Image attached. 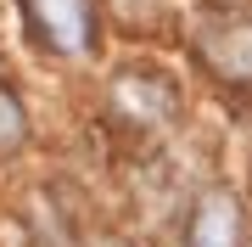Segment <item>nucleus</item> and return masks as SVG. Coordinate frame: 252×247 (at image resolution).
Instances as JSON below:
<instances>
[{
	"instance_id": "nucleus-1",
	"label": "nucleus",
	"mask_w": 252,
	"mask_h": 247,
	"mask_svg": "<svg viewBox=\"0 0 252 247\" xmlns=\"http://www.w3.org/2000/svg\"><path fill=\"white\" fill-rule=\"evenodd\" d=\"M34 34L56 56H90L95 45V0H28Z\"/></svg>"
},
{
	"instance_id": "nucleus-2",
	"label": "nucleus",
	"mask_w": 252,
	"mask_h": 247,
	"mask_svg": "<svg viewBox=\"0 0 252 247\" xmlns=\"http://www.w3.org/2000/svg\"><path fill=\"white\" fill-rule=\"evenodd\" d=\"M247 225H241V202L230 191H207L196 208H190V236L185 247H241Z\"/></svg>"
},
{
	"instance_id": "nucleus-3",
	"label": "nucleus",
	"mask_w": 252,
	"mask_h": 247,
	"mask_svg": "<svg viewBox=\"0 0 252 247\" xmlns=\"http://www.w3.org/2000/svg\"><path fill=\"white\" fill-rule=\"evenodd\" d=\"M202 51L213 56L224 73L252 79V23H219V28H202Z\"/></svg>"
},
{
	"instance_id": "nucleus-4",
	"label": "nucleus",
	"mask_w": 252,
	"mask_h": 247,
	"mask_svg": "<svg viewBox=\"0 0 252 247\" xmlns=\"http://www.w3.org/2000/svg\"><path fill=\"white\" fill-rule=\"evenodd\" d=\"M23 141V107H17V96L0 84V152H11Z\"/></svg>"
},
{
	"instance_id": "nucleus-5",
	"label": "nucleus",
	"mask_w": 252,
	"mask_h": 247,
	"mask_svg": "<svg viewBox=\"0 0 252 247\" xmlns=\"http://www.w3.org/2000/svg\"><path fill=\"white\" fill-rule=\"evenodd\" d=\"M101 247H124V242H101Z\"/></svg>"
}]
</instances>
